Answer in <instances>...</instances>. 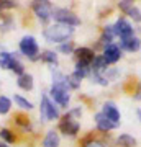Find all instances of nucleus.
Segmentation results:
<instances>
[{
  "label": "nucleus",
  "instance_id": "f257e3e1",
  "mask_svg": "<svg viewBox=\"0 0 141 147\" xmlns=\"http://www.w3.org/2000/svg\"><path fill=\"white\" fill-rule=\"evenodd\" d=\"M69 82H67V77H64L61 75L59 72L54 74V82H52V87L49 90V93H51L52 100L56 101L59 106H67L69 105V100H71V96H69Z\"/></svg>",
  "mask_w": 141,
  "mask_h": 147
},
{
  "label": "nucleus",
  "instance_id": "f03ea898",
  "mask_svg": "<svg viewBox=\"0 0 141 147\" xmlns=\"http://www.w3.org/2000/svg\"><path fill=\"white\" fill-rule=\"evenodd\" d=\"M74 28L69 25H63V23H54L51 26H48L44 30V38L49 42H66L69 38L72 36Z\"/></svg>",
  "mask_w": 141,
  "mask_h": 147
},
{
  "label": "nucleus",
  "instance_id": "7ed1b4c3",
  "mask_svg": "<svg viewBox=\"0 0 141 147\" xmlns=\"http://www.w3.org/2000/svg\"><path fill=\"white\" fill-rule=\"evenodd\" d=\"M80 113V110H72L71 113H67L66 116H63V119L59 121V129L64 132V134H69V136H74L77 134L79 131V123L74 119L72 116H77Z\"/></svg>",
  "mask_w": 141,
  "mask_h": 147
},
{
  "label": "nucleus",
  "instance_id": "20e7f679",
  "mask_svg": "<svg viewBox=\"0 0 141 147\" xmlns=\"http://www.w3.org/2000/svg\"><path fill=\"white\" fill-rule=\"evenodd\" d=\"M52 16H54V20L58 21V23L69 25V26H76V25L80 23L79 16L76 13H72L71 10H67V8H58V10H54Z\"/></svg>",
  "mask_w": 141,
  "mask_h": 147
},
{
  "label": "nucleus",
  "instance_id": "39448f33",
  "mask_svg": "<svg viewBox=\"0 0 141 147\" xmlns=\"http://www.w3.org/2000/svg\"><path fill=\"white\" fill-rule=\"evenodd\" d=\"M40 113H41V118L44 121H51V119H58L59 118L58 108L54 106V103L48 98L46 95H43L41 98V111Z\"/></svg>",
  "mask_w": 141,
  "mask_h": 147
},
{
  "label": "nucleus",
  "instance_id": "423d86ee",
  "mask_svg": "<svg viewBox=\"0 0 141 147\" xmlns=\"http://www.w3.org/2000/svg\"><path fill=\"white\" fill-rule=\"evenodd\" d=\"M20 51H21V54H25L26 57L36 59L38 53H40V47H38V44L33 36H25L20 41Z\"/></svg>",
  "mask_w": 141,
  "mask_h": 147
},
{
  "label": "nucleus",
  "instance_id": "0eeeda50",
  "mask_svg": "<svg viewBox=\"0 0 141 147\" xmlns=\"http://www.w3.org/2000/svg\"><path fill=\"white\" fill-rule=\"evenodd\" d=\"M33 10H35L36 16L41 21H48L52 16V13H54L49 2H35L33 3Z\"/></svg>",
  "mask_w": 141,
  "mask_h": 147
},
{
  "label": "nucleus",
  "instance_id": "6e6552de",
  "mask_svg": "<svg viewBox=\"0 0 141 147\" xmlns=\"http://www.w3.org/2000/svg\"><path fill=\"white\" fill-rule=\"evenodd\" d=\"M113 31H115V36H118L120 39H128V38H133V28L126 20L120 18L113 25Z\"/></svg>",
  "mask_w": 141,
  "mask_h": 147
},
{
  "label": "nucleus",
  "instance_id": "1a4fd4ad",
  "mask_svg": "<svg viewBox=\"0 0 141 147\" xmlns=\"http://www.w3.org/2000/svg\"><path fill=\"white\" fill-rule=\"evenodd\" d=\"M76 57H77L79 64L92 65V62H94V59H95V54L89 47H79V49H76Z\"/></svg>",
  "mask_w": 141,
  "mask_h": 147
},
{
  "label": "nucleus",
  "instance_id": "9d476101",
  "mask_svg": "<svg viewBox=\"0 0 141 147\" xmlns=\"http://www.w3.org/2000/svg\"><path fill=\"white\" fill-rule=\"evenodd\" d=\"M121 56V51L120 47L115 46V44H110V46H105V51H104V56L102 57L105 59L107 64H115Z\"/></svg>",
  "mask_w": 141,
  "mask_h": 147
},
{
  "label": "nucleus",
  "instance_id": "9b49d317",
  "mask_svg": "<svg viewBox=\"0 0 141 147\" xmlns=\"http://www.w3.org/2000/svg\"><path fill=\"white\" fill-rule=\"evenodd\" d=\"M95 124H97V127H99L100 131H110V129L116 127L115 123H112L104 113H97L95 115Z\"/></svg>",
  "mask_w": 141,
  "mask_h": 147
},
{
  "label": "nucleus",
  "instance_id": "f8f14e48",
  "mask_svg": "<svg viewBox=\"0 0 141 147\" xmlns=\"http://www.w3.org/2000/svg\"><path fill=\"white\" fill-rule=\"evenodd\" d=\"M107 118H108L112 123H115L118 124V121H120V111L116 110V106L113 103H105L104 105V111H102Z\"/></svg>",
  "mask_w": 141,
  "mask_h": 147
},
{
  "label": "nucleus",
  "instance_id": "ddd939ff",
  "mask_svg": "<svg viewBox=\"0 0 141 147\" xmlns=\"http://www.w3.org/2000/svg\"><path fill=\"white\" fill-rule=\"evenodd\" d=\"M120 46L126 51H138L140 49V39L138 38H128V39H121L120 41Z\"/></svg>",
  "mask_w": 141,
  "mask_h": 147
},
{
  "label": "nucleus",
  "instance_id": "4468645a",
  "mask_svg": "<svg viewBox=\"0 0 141 147\" xmlns=\"http://www.w3.org/2000/svg\"><path fill=\"white\" fill-rule=\"evenodd\" d=\"M16 84H18V87L23 90H31L33 88V77L30 75V74H23V75H20L18 77V80H16Z\"/></svg>",
  "mask_w": 141,
  "mask_h": 147
},
{
  "label": "nucleus",
  "instance_id": "2eb2a0df",
  "mask_svg": "<svg viewBox=\"0 0 141 147\" xmlns=\"http://www.w3.org/2000/svg\"><path fill=\"white\" fill-rule=\"evenodd\" d=\"M44 147H58L59 146V136L56 131H48L44 141H43Z\"/></svg>",
  "mask_w": 141,
  "mask_h": 147
},
{
  "label": "nucleus",
  "instance_id": "dca6fc26",
  "mask_svg": "<svg viewBox=\"0 0 141 147\" xmlns=\"http://www.w3.org/2000/svg\"><path fill=\"white\" fill-rule=\"evenodd\" d=\"M15 57H13V54L10 53H0V67L2 69H10L12 64H13Z\"/></svg>",
  "mask_w": 141,
  "mask_h": 147
},
{
  "label": "nucleus",
  "instance_id": "f3484780",
  "mask_svg": "<svg viewBox=\"0 0 141 147\" xmlns=\"http://www.w3.org/2000/svg\"><path fill=\"white\" fill-rule=\"evenodd\" d=\"M116 142H118V146H121V147H135L136 146V139L128 136V134H121Z\"/></svg>",
  "mask_w": 141,
  "mask_h": 147
},
{
  "label": "nucleus",
  "instance_id": "a211bd4d",
  "mask_svg": "<svg viewBox=\"0 0 141 147\" xmlns=\"http://www.w3.org/2000/svg\"><path fill=\"white\" fill-rule=\"evenodd\" d=\"M113 38H115V31H113V26H105V30H104V36H102V41H104L105 44H107V46H110Z\"/></svg>",
  "mask_w": 141,
  "mask_h": 147
},
{
  "label": "nucleus",
  "instance_id": "6ab92c4d",
  "mask_svg": "<svg viewBox=\"0 0 141 147\" xmlns=\"http://www.w3.org/2000/svg\"><path fill=\"white\" fill-rule=\"evenodd\" d=\"M13 100H15V103L20 106V108H23V110H31V108H33L31 101H28L26 98H23V96H20V95H15V98H13Z\"/></svg>",
  "mask_w": 141,
  "mask_h": 147
},
{
  "label": "nucleus",
  "instance_id": "aec40b11",
  "mask_svg": "<svg viewBox=\"0 0 141 147\" xmlns=\"http://www.w3.org/2000/svg\"><path fill=\"white\" fill-rule=\"evenodd\" d=\"M12 108V101L10 98H7V96H0V115H5L8 113Z\"/></svg>",
  "mask_w": 141,
  "mask_h": 147
},
{
  "label": "nucleus",
  "instance_id": "412c9836",
  "mask_svg": "<svg viewBox=\"0 0 141 147\" xmlns=\"http://www.w3.org/2000/svg\"><path fill=\"white\" fill-rule=\"evenodd\" d=\"M41 59L44 62H49V64H56L58 62V56L52 53V51H46V53L41 56Z\"/></svg>",
  "mask_w": 141,
  "mask_h": 147
},
{
  "label": "nucleus",
  "instance_id": "4be33fe9",
  "mask_svg": "<svg viewBox=\"0 0 141 147\" xmlns=\"http://www.w3.org/2000/svg\"><path fill=\"white\" fill-rule=\"evenodd\" d=\"M10 69H12V70H13L15 74H18V77L25 74V72H23V70H25V67H23V64H21L20 61H16V59L13 61V64H12V67H10Z\"/></svg>",
  "mask_w": 141,
  "mask_h": 147
},
{
  "label": "nucleus",
  "instance_id": "5701e85b",
  "mask_svg": "<svg viewBox=\"0 0 141 147\" xmlns=\"http://www.w3.org/2000/svg\"><path fill=\"white\" fill-rule=\"evenodd\" d=\"M0 136H2V139H3L7 144L15 141V136H13V134H12V131H8V129H2V131H0Z\"/></svg>",
  "mask_w": 141,
  "mask_h": 147
},
{
  "label": "nucleus",
  "instance_id": "b1692460",
  "mask_svg": "<svg viewBox=\"0 0 141 147\" xmlns=\"http://www.w3.org/2000/svg\"><path fill=\"white\" fill-rule=\"evenodd\" d=\"M128 15L133 18L135 21H141V11L136 8V7H133V8H130V11H128Z\"/></svg>",
  "mask_w": 141,
  "mask_h": 147
},
{
  "label": "nucleus",
  "instance_id": "393cba45",
  "mask_svg": "<svg viewBox=\"0 0 141 147\" xmlns=\"http://www.w3.org/2000/svg\"><path fill=\"white\" fill-rule=\"evenodd\" d=\"M120 8L123 11H130V8H133V2H130V0H125V2H120Z\"/></svg>",
  "mask_w": 141,
  "mask_h": 147
},
{
  "label": "nucleus",
  "instance_id": "a878e982",
  "mask_svg": "<svg viewBox=\"0 0 141 147\" xmlns=\"http://www.w3.org/2000/svg\"><path fill=\"white\" fill-rule=\"evenodd\" d=\"M72 44H71V42H63V44H61V46H59V51H61V53H72Z\"/></svg>",
  "mask_w": 141,
  "mask_h": 147
},
{
  "label": "nucleus",
  "instance_id": "bb28decb",
  "mask_svg": "<svg viewBox=\"0 0 141 147\" xmlns=\"http://www.w3.org/2000/svg\"><path fill=\"white\" fill-rule=\"evenodd\" d=\"M84 147H105V146L99 141H92V142H89V144H85Z\"/></svg>",
  "mask_w": 141,
  "mask_h": 147
},
{
  "label": "nucleus",
  "instance_id": "cd10ccee",
  "mask_svg": "<svg viewBox=\"0 0 141 147\" xmlns=\"http://www.w3.org/2000/svg\"><path fill=\"white\" fill-rule=\"evenodd\" d=\"M0 147H8V144L7 142H0Z\"/></svg>",
  "mask_w": 141,
  "mask_h": 147
},
{
  "label": "nucleus",
  "instance_id": "c85d7f7f",
  "mask_svg": "<svg viewBox=\"0 0 141 147\" xmlns=\"http://www.w3.org/2000/svg\"><path fill=\"white\" fill-rule=\"evenodd\" d=\"M138 116H140V118H141V110H138Z\"/></svg>",
  "mask_w": 141,
  "mask_h": 147
},
{
  "label": "nucleus",
  "instance_id": "c756f323",
  "mask_svg": "<svg viewBox=\"0 0 141 147\" xmlns=\"http://www.w3.org/2000/svg\"><path fill=\"white\" fill-rule=\"evenodd\" d=\"M136 96H138V98H141V92H140V95H136Z\"/></svg>",
  "mask_w": 141,
  "mask_h": 147
}]
</instances>
